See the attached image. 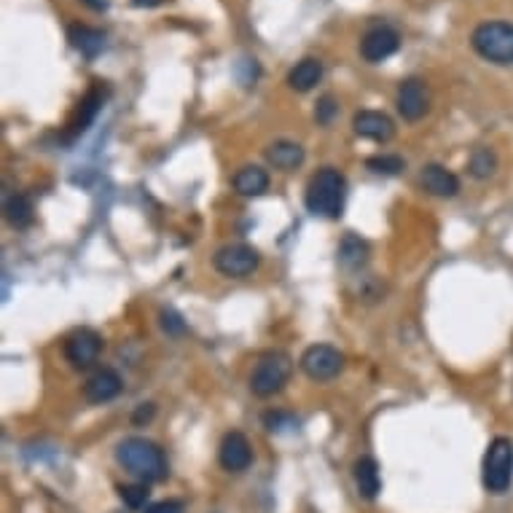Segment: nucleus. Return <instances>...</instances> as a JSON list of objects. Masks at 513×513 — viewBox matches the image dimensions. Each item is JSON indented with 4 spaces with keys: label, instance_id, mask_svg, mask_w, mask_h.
<instances>
[{
    "label": "nucleus",
    "instance_id": "f257e3e1",
    "mask_svg": "<svg viewBox=\"0 0 513 513\" xmlns=\"http://www.w3.org/2000/svg\"><path fill=\"white\" fill-rule=\"evenodd\" d=\"M116 460L126 473H132L143 484L162 481V479H167V471H170L167 457L159 449V443H154L148 438H140V435L124 438L118 443V449H116Z\"/></svg>",
    "mask_w": 513,
    "mask_h": 513
},
{
    "label": "nucleus",
    "instance_id": "f03ea898",
    "mask_svg": "<svg viewBox=\"0 0 513 513\" xmlns=\"http://www.w3.org/2000/svg\"><path fill=\"white\" fill-rule=\"evenodd\" d=\"M304 202L312 215L336 220L344 212V202H347V178L333 167L317 170L309 181Z\"/></svg>",
    "mask_w": 513,
    "mask_h": 513
},
{
    "label": "nucleus",
    "instance_id": "7ed1b4c3",
    "mask_svg": "<svg viewBox=\"0 0 513 513\" xmlns=\"http://www.w3.org/2000/svg\"><path fill=\"white\" fill-rule=\"evenodd\" d=\"M471 43L492 65H513V22H484L473 30Z\"/></svg>",
    "mask_w": 513,
    "mask_h": 513
},
{
    "label": "nucleus",
    "instance_id": "20e7f679",
    "mask_svg": "<svg viewBox=\"0 0 513 513\" xmlns=\"http://www.w3.org/2000/svg\"><path fill=\"white\" fill-rule=\"evenodd\" d=\"M291 374H294L291 355L280 352V350H272V352L258 358V363H256V368L250 374V390L258 398H269V396L280 393L288 385Z\"/></svg>",
    "mask_w": 513,
    "mask_h": 513
},
{
    "label": "nucleus",
    "instance_id": "39448f33",
    "mask_svg": "<svg viewBox=\"0 0 513 513\" xmlns=\"http://www.w3.org/2000/svg\"><path fill=\"white\" fill-rule=\"evenodd\" d=\"M481 481L487 492L503 495L513 484V441L511 438H495L484 454V468H481Z\"/></svg>",
    "mask_w": 513,
    "mask_h": 513
},
{
    "label": "nucleus",
    "instance_id": "423d86ee",
    "mask_svg": "<svg viewBox=\"0 0 513 513\" xmlns=\"http://www.w3.org/2000/svg\"><path fill=\"white\" fill-rule=\"evenodd\" d=\"M344 355L331 344H312L302 355V371L312 382H331L341 374Z\"/></svg>",
    "mask_w": 513,
    "mask_h": 513
},
{
    "label": "nucleus",
    "instance_id": "0eeeda50",
    "mask_svg": "<svg viewBox=\"0 0 513 513\" xmlns=\"http://www.w3.org/2000/svg\"><path fill=\"white\" fill-rule=\"evenodd\" d=\"M261 264V256L256 247L250 245H242V242H234V245H226L215 253V269L223 275V277H234V280H242L247 275H253Z\"/></svg>",
    "mask_w": 513,
    "mask_h": 513
},
{
    "label": "nucleus",
    "instance_id": "6e6552de",
    "mask_svg": "<svg viewBox=\"0 0 513 513\" xmlns=\"http://www.w3.org/2000/svg\"><path fill=\"white\" fill-rule=\"evenodd\" d=\"M103 350V336L92 328H79L65 339V358L76 368H89Z\"/></svg>",
    "mask_w": 513,
    "mask_h": 513
},
{
    "label": "nucleus",
    "instance_id": "1a4fd4ad",
    "mask_svg": "<svg viewBox=\"0 0 513 513\" xmlns=\"http://www.w3.org/2000/svg\"><path fill=\"white\" fill-rule=\"evenodd\" d=\"M401 46V35L387 27V24H379V27H371L363 41H360V54L366 62H385L387 57H393Z\"/></svg>",
    "mask_w": 513,
    "mask_h": 513
},
{
    "label": "nucleus",
    "instance_id": "9d476101",
    "mask_svg": "<svg viewBox=\"0 0 513 513\" xmlns=\"http://www.w3.org/2000/svg\"><path fill=\"white\" fill-rule=\"evenodd\" d=\"M218 460L226 471L231 473H242L250 468L253 462V449H250V441L245 438V433L239 430H231L223 435L220 441V452H218Z\"/></svg>",
    "mask_w": 513,
    "mask_h": 513
},
{
    "label": "nucleus",
    "instance_id": "9b49d317",
    "mask_svg": "<svg viewBox=\"0 0 513 513\" xmlns=\"http://www.w3.org/2000/svg\"><path fill=\"white\" fill-rule=\"evenodd\" d=\"M398 113L406 118V121H419L427 110H430V92L424 87L422 79H406L401 87H398Z\"/></svg>",
    "mask_w": 513,
    "mask_h": 513
},
{
    "label": "nucleus",
    "instance_id": "f8f14e48",
    "mask_svg": "<svg viewBox=\"0 0 513 513\" xmlns=\"http://www.w3.org/2000/svg\"><path fill=\"white\" fill-rule=\"evenodd\" d=\"M352 126H355V135H360L366 140H374V143H387L396 135L393 118L387 113H379V110H360V113H355Z\"/></svg>",
    "mask_w": 513,
    "mask_h": 513
},
{
    "label": "nucleus",
    "instance_id": "ddd939ff",
    "mask_svg": "<svg viewBox=\"0 0 513 513\" xmlns=\"http://www.w3.org/2000/svg\"><path fill=\"white\" fill-rule=\"evenodd\" d=\"M121 387H124V382H121V377L113 368H100V371H95L87 379L84 398L89 404H107V401H113L121 393Z\"/></svg>",
    "mask_w": 513,
    "mask_h": 513
},
{
    "label": "nucleus",
    "instance_id": "4468645a",
    "mask_svg": "<svg viewBox=\"0 0 513 513\" xmlns=\"http://www.w3.org/2000/svg\"><path fill=\"white\" fill-rule=\"evenodd\" d=\"M419 183L427 194L433 197H454L460 191V181L452 170L441 167V164H427L419 175Z\"/></svg>",
    "mask_w": 513,
    "mask_h": 513
},
{
    "label": "nucleus",
    "instance_id": "2eb2a0df",
    "mask_svg": "<svg viewBox=\"0 0 513 513\" xmlns=\"http://www.w3.org/2000/svg\"><path fill=\"white\" fill-rule=\"evenodd\" d=\"M304 148L294 140H277L266 148V162L280 173H294L304 164Z\"/></svg>",
    "mask_w": 513,
    "mask_h": 513
},
{
    "label": "nucleus",
    "instance_id": "dca6fc26",
    "mask_svg": "<svg viewBox=\"0 0 513 513\" xmlns=\"http://www.w3.org/2000/svg\"><path fill=\"white\" fill-rule=\"evenodd\" d=\"M355 487L360 492V498L374 500L382 492V476H379V465L374 457H360L355 462Z\"/></svg>",
    "mask_w": 513,
    "mask_h": 513
},
{
    "label": "nucleus",
    "instance_id": "f3484780",
    "mask_svg": "<svg viewBox=\"0 0 513 513\" xmlns=\"http://www.w3.org/2000/svg\"><path fill=\"white\" fill-rule=\"evenodd\" d=\"M68 41L76 51H81L84 57L95 60L105 49V33L98 27H87V24H70L68 30Z\"/></svg>",
    "mask_w": 513,
    "mask_h": 513
},
{
    "label": "nucleus",
    "instance_id": "a211bd4d",
    "mask_svg": "<svg viewBox=\"0 0 513 513\" xmlns=\"http://www.w3.org/2000/svg\"><path fill=\"white\" fill-rule=\"evenodd\" d=\"M234 191L239 197H261V194H266L269 191V173L256 167V164L242 167L234 175Z\"/></svg>",
    "mask_w": 513,
    "mask_h": 513
},
{
    "label": "nucleus",
    "instance_id": "6ab92c4d",
    "mask_svg": "<svg viewBox=\"0 0 513 513\" xmlns=\"http://www.w3.org/2000/svg\"><path fill=\"white\" fill-rule=\"evenodd\" d=\"M320 81H322V62L314 60V57L296 62V68L288 73V84L296 92H312Z\"/></svg>",
    "mask_w": 513,
    "mask_h": 513
},
{
    "label": "nucleus",
    "instance_id": "aec40b11",
    "mask_svg": "<svg viewBox=\"0 0 513 513\" xmlns=\"http://www.w3.org/2000/svg\"><path fill=\"white\" fill-rule=\"evenodd\" d=\"M339 264L347 269V272H358L368 264V245L355 237V234H347L339 245Z\"/></svg>",
    "mask_w": 513,
    "mask_h": 513
},
{
    "label": "nucleus",
    "instance_id": "412c9836",
    "mask_svg": "<svg viewBox=\"0 0 513 513\" xmlns=\"http://www.w3.org/2000/svg\"><path fill=\"white\" fill-rule=\"evenodd\" d=\"M3 212H5L8 226H14V229H27V226L33 223V212H35V210H33V202H30L24 194H14V197L5 200Z\"/></svg>",
    "mask_w": 513,
    "mask_h": 513
},
{
    "label": "nucleus",
    "instance_id": "4be33fe9",
    "mask_svg": "<svg viewBox=\"0 0 513 513\" xmlns=\"http://www.w3.org/2000/svg\"><path fill=\"white\" fill-rule=\"evenodd\" d=\"M498 170V154L492 148H476L471 154V162H468V173L479 181H487L492 178Z\"/></svg>",
    "mask_w": 513,
    "mask_h": 513
},
{
    "label": "nucleus",
    "instance_id": "5701e85b",
    "mask_svg": "<svg viewBox=\"0 0 513 513\" xmlns=\"http://www.w3.org/2000/svg\"><path fill=\"white\" fill-rule=\"evenodd\" d=\"M100 105H103V92H100V89H92V92L84 98V103H81L79 118H76V124H73V135H79V132L87 129V124L98 116Z\"/></svg>",
    "mask_w": 513,
    "mask_h": 513
},
{
    "label": "nucleus",
    "instance_id": "b1692460",
    "mask_svg": "<svg viewBox=\"0 0 513 513\" xmlns=\"http://www.w3.org/2000/svg\"><path fill=\"white\" fill-rule=\"evenodd\" d=\"M366 167L377 175H398L406 170V162L401 156H393V154H382V156H371L366 162Z\"/></svg>",
    "mask_w": 513,
    "mask_h": 513
},
{
    "label": "nucleus",
    "instance_id": "393cba45",
    "mask_svg": "<svg viewBox=\"0 0 513 513\" xmlns=\"http://www.w3.org/2000/svg\"><path fill=\"white\" fill-rule=\"evenodd\" d=\"M118 495H121V500L129 506V508H143L145 503H148V484H126V487H118Z\"/></svg>",
    "mask_w": 513,
    "mask_h": 513
},
{
    "label": "nucleus",
    "instance_id": "a878e982",
    "mask_svg": "<svg viewBox=\"0 0 513 513\" xmlns=\"http://www.w3.org/2000/svg\"><path fill=\"white\" fill-rule=\"evenodd\" d=\"M336 113H339V105H336V100H333L331 95L320 98V103L314 107V118H317V124H331Z\"/></svg>",
    "mask_w": 513,
    "mask_h": 513
},
{
    "label": "nucleus",
    "instance_id": "bb28decb",
    "mask_svg": "<svg viewBox=\"0 0 513 513\" xmlns=\"http://www.w3.org/2000/svg\"><path fill=\"white\" fill-rule=\"evenodd\" d=\"M162 328H164L167 333H173V336L186 333V322H183V320H181V314H175L173 309L162 312Z\"/></svg>",
    "mask_w": 513,
    "mask_h": 513
},
{
    "label": "nucleus",
    "instance_id": "cd10ccee",
    "mask_svg": "<svg viewBox=\"0 0 513 513\" xmlns=\"http://www.w3.org/2000/svg\"><path fill=\"white\" fill-rule=\"evenodd\" d=\"M145 513H183V503L181 500H162V503L148 506Z\"/></svg>",
    "mask_w": 513,
    "mask_h": 513
},
{
    "label": "nucleus",
    "instance_id": "c85d7f7f",
    "mask_svg": "<svg viewBox=\"0 0 513 513\" xmlns=\"http://www.w3.org/2000/svg\"><path fill=\"white\" fill-rule=\"evenodd\" d=\"M154 414H156V406H154V404H143V406H137V411L132 414V422H135V424L151 422V419H154Z\"/></svg>",
    "mask_w": 513,
    "mask_h": 513
},
{
    "label": "nucleus",
    "instance_id": "c756f323",
    "mask_svg": "<svg viewBox=\"0 0 513 513\" xmlns=\"http://www.w3.org/2000/svg\"><path fill=\"white\" fill-rule=\"evenodd\" d=\"M92 11H107L110 8V0H84Z\"/></svg>",
    "mask_w": 513,
    "mask_h": 513
},
{
    "label": "nucleus",
    "instance_id": "7c9ffc66",
    "mask_svg": "<svg viewBox=\"0 0 513 513\" xmlns=\"http://www.w3.org/2000/svg\"><path fill=\"white\" fill-rule=\"evenodd\" d=\"M137 8H156V5H162L164 0H132Z\"/></svg>",
    "mask_w": 513,
    "mask_h": 513
}]
</instances>
